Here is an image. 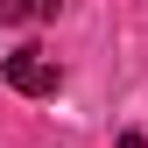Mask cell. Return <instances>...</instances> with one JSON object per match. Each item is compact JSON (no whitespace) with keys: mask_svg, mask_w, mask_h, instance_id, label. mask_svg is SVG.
Wrapping results in <instances>:
<instances>
[{"mask_svg":"<svg viewBox=\"0 0 148 148\" xmlns=\"http://www.w3.org/2000/svg\"><path fill=\"white\" fill-rule=\"evenodd\" d=\"M0 78L21 92V99H49V92L64 85V71H57V57H49V49H35V42H28V49H14V57L0 64Z\"/></svg>","mask_w":148,"mask_h":148,"instance_id":"cell-1","label":"cell"},{"mask_svg":"<svg viewBox=\"0 0 148 148\" xmlns=\"http://www.w3.org/2000/svg\"><path fill=\"white\" fill-rule=\"evenodd\" d=\"M42 14H57V0H0V21L21 28V21H42Z\"/></svg>","mask_w":148,"mask_h":148,"instance_id":"cell-2","label":"cell"},{"mask_svg":"<svg viewBox=\"0 0 148 148\" xmlns=\"http://www.w3.org/2000/svg\"><path fill=\"white\" fill-rule=\"evenodd\" d=\"M113 148H148V141H141V134H134V127H127V134H120V141H113Z\"/></svg>","mask_w":148,"mask_h":148,"instance_id":"cell-3","label":"cell"}]
</instances>
